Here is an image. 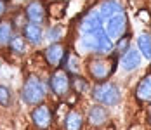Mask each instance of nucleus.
I'll return each mask as SVG.
<instances>
[{"label":"nucleus","mask_w":151,"mask_h":130,"mask_svg":"<svg viewBox=\"0 0 151 130\" xmlns=\"http://www.w3.org/2000/svg\"><path fill=\"white\" fill-rule=\"evenodd\" d=\"M21 97L26 104H40L45 99V85H44V82L38 76H30L23 85Z\"/></svg>","instance_id":"nucleus-1"},{"label":"nucleus","mask_w":151,"mask_h":130,"mask_svg":"<svg viewBox=\"0 0 151 130\" xmlns=\"http://www.w3.org/2000/svg\"><path fill=\"white\" fill-rule=\"evenodd\" d=\"M115 66H116L115 59L101 57V59H92L91 62H89V66H87V70H89V75L97 83H103V82H106L113 75Z\"/></svg>","instance_id":"nucleus-2"},{"label":"nucleus","mask_w":151,"mask_h":130,"mask_svg":"<svg viewBox=\"0 0 151 130\" xmlns=\"http://www.w3.org/2000/svg\"><path fill=\"white\" fill-rule=\"evenodd\" d=\"M92 96L94 99L99 102V104H106V106H115L120 102V90L115 83H109V82H103V83H97L92 90Z\"/></svg>","instance_id":"nucleus-3"},{"label":"nucleus","mask_w":151,"mask_h":130,"mask_svg":"<svg viewBox=\"0 0 151 130\" xmlns=\"http://www.w3.org/2000/svg\"><path fill=\"white\" fill-rule=\"evenodd\" d=\"M78 29L83 35H91V33L101 31L103 29V17H101V14H97V11H91L89 14L80 21Z\"/></svg>","instance_id":"nucleus-4"},{"label":"nucleus","mask_w":151,"mask_h":130,"mask_svg":"<svg viewBox=\"0 0 151 130\" xmlns=\"http://www.w3.org/2000/svg\"><path fill=\"white\" fill-rule=\"evenodd\" d=\"M50 88L56 96H66L70 92V76L66 75V71H56L50 76Z\"/></svg>","instance_id":"nucleus-5"},{"label":"nucleus","mask_w":151,"mask_h":130,"mask_svg":"<svg viewBox=\"0 0 151 130\" xmlns=\"http://www.w3.org/2000/svg\"><path fill=\"white\" fill-rule=\"evenodd\" d=\"M26 17L30 19L33 24H38L40 26V23H44L45 21V5L40 2V0H33V2H30L28 5H26Z\"/></svg>","instance_id":"nucleus-6"},{"label":"nucleus","mask_w":151,"mask_h":130,"mask_svg":"<svg viewBox=\"0 0 151 130\" xmlns=\"http://www.w3.org/2000/svg\"><path fill=\"white\" fill-rule=\"evenodd\" d=\"M125 24H127V17L123 14L113 16V17L108 21V26H106V35H108V38H109V40L118 38L122 33H123V29H125Z\"/></svg>","instance_id":"nucleus-7"},{"label":"nucleus","mask_w":151,"mask_h":130,"mask_svg":"<svg viewBox=\"0 0 151 130\" xmlns=\"http://www.w3.org/2000/svg\"><path fill=\"white\" fill-rule=\"evenodd\" d=\"M31 120L33 123L38 127V129H49L50 123H52V115H50V109L47 106H37L31 113Z\"/></svg>","instance_id":"nucleus-8"},{"label":"nucleus","mask_w":151,"mask_h":130,"mask_svg":"<svg viewBox=\"0 0 151 130\" xmlns=\"http://www.w3.org/2000/svg\"><path fill=\"white\" fill-rule=\"evenodd\" d=\"M64 59V47L61 43H52L45 49V61L50 66H59Z\"/></svg>","instance_id":"nucleus-9"},{"label":"nucleus","mask_w":151,"mask_h":130,"mask_svg":"<svg viewBox=\"0 0 151 130\" xmlns=\"http://www.w3.org/2000/svg\"><path fill=\"white\" fill-rule=\"evenodd\" d=\"M136 97L141 102H150L151 101V73L146 75L136 87Z\"/></svg>","instance_id":"nucleus-10"},{"label":"nucleus","mask_w":151,"mask_h":130,"mask_svg":"<svg viewBox=\"0 0 151 130\" xmlns=\"http://www.w3.org/2000/svg\"><path fill=\"white\" fill-rule=\"evenodd\" d=\"M108 111H106L103 106H94L91 108V111H89V116H87V120H89V123H91L92 127H103L106 121H108Z\"/></svg>","instance_id":"nucleus-11"},{"label":"nucleus","mask_w":151,"mask_h":130,"mask_svg":"<svg viewBox=\"0 0 151 130\" xmlns=\"http://www.w3.org/2000/svg\"><path fill=\"white\" fill-rule=\"evenodd\" d=\"M141 64V52L139 50H129L127 54H123L122 59V66L125 71H132Z\"/></svg>","instance_id":"nucleus-12"},{"label":"nucleus","mask_w":151,"mask_h":130,"mask_svg":"<svg viewBox=\"0 0 151 130\" xmlns=\"http://www.w3.org/2000/svg\"><path fill=\"white\" fill-rule=\"evenodd\" d=\"M122 7L118 2H115V0H104L103 4H101V17H106V19H111L113 16L120 14Z\"/></svg>","instance_id":"nucleus-13"},{"label":"nucleus","mask_w":151,"mask_h":130,"mask_svg":"<svg viewBox=\"0 0 151 130\" xmlns=\"http://www.w3.org/2000/svg\"><path fill=\"white\" fill-rule=\"evenodd\" d=\"M78 45L83 49V50H96L97 52V45H99V31L97 33H91V35H82Z\"/></svg>","instance_id":"nucleus-14"},{"label":"nucleus","mask_w":151,"mask_h":130,"mask_svg":"<svg viewBox=\"0 0 151 130\" xmlns=\"http://www.w3.org/2000/svg\"><path fill=\"white\" fill-rule=\"evenodd\" d=\"M23 31H24V38H26L28 42L38 43L40 40H42V28H40L38 24L30 23V24H26V26L23 28Z\"/></svg>","instance_id":"nucleus-15"},{"label":"nucleus","mask_w":151,"mask_h":130,"mask_svg":"<svg viewBox=\"0 0 151 130\" xmlns=\"http://www.w3.org/2000/svg\"><path fill=\"white\" fill-rule=\"evenodd\" d=\"M82 123H83V120H82V115L78 111H70L66 115V118H64L66 130H80L82 129Z\"/></svg>","instance_id":"nucleus-16"},{"label":"nucleus","mask_w":151,"mask_h":130,"mask_svg":"<svg viewBox=\"0 0 151 130\" xmlns=\"http://www.w3.org/2000/svg\"><path fill=\"white\" fill-rule=\"evenodd\" d=\"M111 50H113V43L111 40L108 38V35H106L104 29H101L99 31V45H97V52L99 54H111Z\"/></svg>","instance_id":"nucleus-17"},{"label":"nucleus","mask_w":151,"mask_h":130,"mask_svg":"<svg viewBox=\"0 0 151 130\" xmlns=\"http://www.w3.org/2000/svg\"><path fill=\"white\" fill-rule=\"evenodd\" d=\"M137 49H139V52L144 56L146 59H151V38L150 35H141L139 37V40H137Z\"/></svg>","instance_id":"nucleus-18"},{"label":"nucleus","mask_w":151,"mask_h":130,"mask_svg":"<svg viewBox=\"0 0 151 130\" xmlns=\"http://www.w3.org/2000/svg\"><path fill=\"white\" fill-rule=\"evenodd\" d=\"M11 49H12V52L16 54H24V50H26V38L24 37H19V35H16L11 38Z\"/></svg>","instance_id":"nucleus-19"},{"label":"nucleus","mask_w":151,"mask_h":130,"mask_svg":"<svg viewBox=\"0 0 151 130\" xmlns=\"http://www.w3.org/2000/svg\"><path fill=\"white\" fill-rule=\"evenodd\" d=\"M70 83L73 87V90L78 92V94H82V92H87L89 90V83H87V80L85 78H82L80 75H75L71 80H70Z\"/></svg>","instance_id":"nucleus-20"},{"label":"nucleus","mask_w":151,"mask_h":130,"mask_svg":"<svg viewBox=\"0 0 151 130\" xmlns=\"http://www.w3.org/2000/svg\"><path fill=\"white\" fill-rule=\"evenodd\" d=\"M11 38H12L11 24L2 23V24H0V47H5L7 43H11Z\"/></svg>","instance_id":"nucleus-21"},{"label":"nucleus","mask_w":151,"mask_h":130,"mask_svg":"<svg viewBox=\"0 0 151 130\" xmlns=\"http://www.w3.org/2000/svg\"><path fill=\"white\" fill-rule=\"evenodd\" d=\"M66 70L70 73H73V75H78L80 73V64H78V57H76L75 54H68L66 56Z\"/></svg>","instance_id":"nucleus-22"},{"label":"nucleus","mask_w":151,"mask_h":130,"mask_svg":"<svg viewBox=\"0 0 151 130\" xmlns=\"http://www.w3.org/2000/svg\"><path fill=\"white\" fill-rule=\"evenodd\" d=\"M49 12H50V16H54V17H63L64 12H66V4L64 2H58V4L49 5Z\"/></svg>","instance_id":"nucleus-23"},{"label":"nucleus","mask_w":151,"mask_h":130,"mask_svg":"<svg viewBox=\"0 0 151 130\" xmlns=\"http://www.w3.org/2000/svg\"><path fill=\"white\" fill-rule=\"evenodd\" d=\"M0 104L2 106H9L11 104V92L9 88L4 85H0Z\"/></svg>","instance_id":"nucleus-24"},{"label":"nucleus","mask_w":151,"mask_h":130,"mask_svg":"<svg viewBox=\"0 0 151 130\" xmlns=\"http://www.w3.org/2000/svg\"><path fill=\"white\" fill-rule=\"evenodd\" d=\"M127 49H129V37H122L118 45H116V50H118L120 54H125Z\"/></svg>","instance_id":"nucleus-25"},{"label":"nucleus","mask_w":151,"mask_h":130,"mask_svg":"<svg viewBox=\"0 0 151 130\" xmlns=\"http://www.w3.org/2000/svg\"><path fill=\"white\" fill-rule=\"evenodd\" d=\"M63 33H64V29L61 28V26H56V28L50 29V35H49V38H50V40H59L61 37H63Z\"/></svg>","instance_id":"nucleus-26"},{"label":"nucleus","mask_w":151,"mask_h":130,"mask_svg":"<svg viewBox=\"0 0 151 130\" xmlns=\"http://www.w3.org/2000/svg\"><path fill=\"white\" fill-rule=\"evenodd\" d=\"M5 11H7V2L5 0H0V16L5 14Z\"/></svg>","instance_id":"nucleus-27"},{"label":"nucleus","mask_w":151,"mask_h":130,"mask_svg":"<svg viewBox=\"0 0 151 130\" xmlns=\"http://www.w3.org/2000/svg\"><path fill=\"white\" fill-rule=\"evenodd\" d=\"M148 118H150V120H148V121H150V125H151V109H150V116H148Z\"/></svg>","instance_id":"nucleus-28"}]
</instances>
